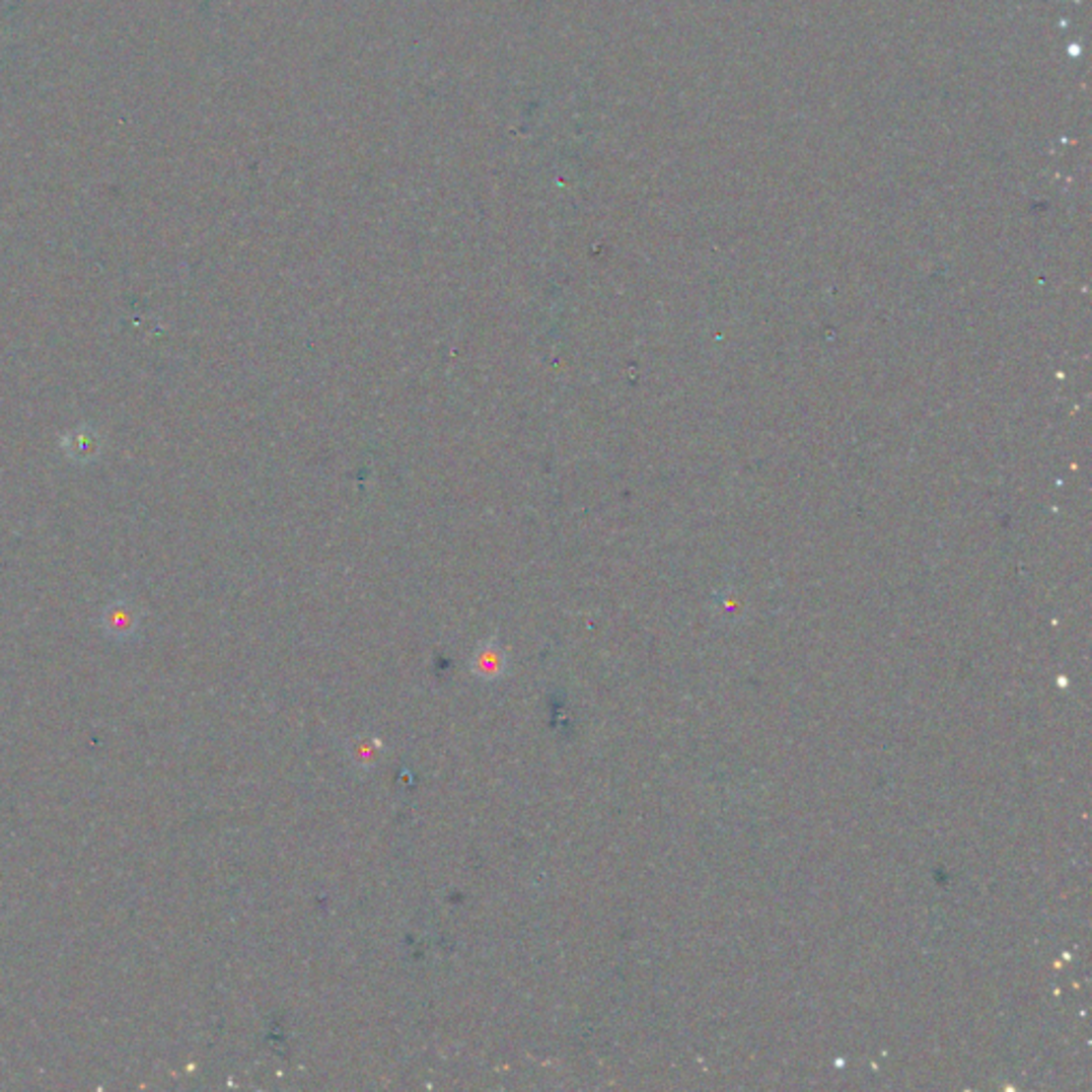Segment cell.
Masks as SVG:
<instances>
[{"instance_id": "cell-1", "label": "cell", "mask_w": 1092, "mask_h": 1092, "mask_svg": "<svg viewBox=\"0 0 1092 1092\" xmlns=\"http://www.w3.org/2000/svg\"><path fill=\"white\" fill-rule=\"evenodd\" d=\"M71 457L79 455L82 459L90 457V455H97V436L95 433H88V429H82L79 433H73V442H71Z\"/></svg>"}]
</instances>
